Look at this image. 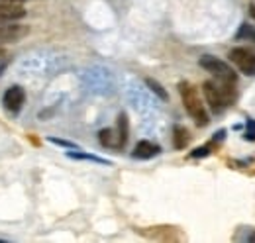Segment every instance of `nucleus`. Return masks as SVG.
<instances>
[{
    "mask_svg": "<svg viewBox=\"0 0 255 243\" xmlns=\"http://www.w3.org/2000/svg\"><path fill=\"white\" fill-rule=\"evenodd\" d=\"M2 102H4V108L10 110L12 114H18L26 102V91L20 87V85H14L10 89H6L4 96H2Z\"/></svg>",
    "mask_w": 255,
    "mask_h": 243,
    "instance_id": "nucleus-6",
    "label": "nucleus"
},
{
    "mask_svg": "<svg viewBox=\"0 0 255 243\" xmlns=\"http://www.w3.org/2000/svg\"><path fill=\"white\" fill-rule=\"evenodd\" d=\"M236 37L238 39H244V41L255 43V26H252V24H242L238 33H236Z\"/></svg>",
    "mask_w": 255,
    "mask_h": 243,
    "instance_id": "nucleus-13",
    "label": "nucleus"
},
{
    "mask_svg": "<svg viewBox=\"0 0 255 243\" xmlns=\"http://www.w3.org/2000/svg\"><path fill=\"white\" fill-rule=\"evenodd\" d=\"M250 14H252V18L255 20V2H252V4H250Z\"/></svg>",
    "mask_w": 255,
    "mask_h": 243,
    "instance_id": "nucleus-20",
    "label": "nucleus"
},
{
    "mask_svg": "<svg viewBox=\"0 0 255 243\" xmlns=\"http://www.w3.org/2000/svg\"><path fill=\"white\" fill-rule=\"evenodd\" d=\"M230 61L248 77H255V51L250 47H234L228 53Z\"/></svg>",
    "mask_w": 255,
    "mask_h": 243,
    "instance_id": "nucleus-4",
    "label": "nucleus"
},
{
    "mask_svg": "<svg viewBox=\"0 0 255 243\" xmlns=\"http://www.w3.org/2000/svg\"><path fill=\"white\" fill-rule=\"evenodd\" d=\"M28 0H0V4H24Z\"/></svg>",
    "mask_w": 255,
    "mask_h": 243,
    "instance_id": "nucleus-18",
    "label": "nucleus"
},
{
    "mask_svg": "<svg viewBox=\"0 0 255 243\" xmlns=\"http://www.w3.org/2000/svg\"><path fill=\"white\" fill-rule=\"evenodd\" d=\"M67 157H69V159H75V161H91V163H96V165H106V167H110V165H112V161H108V159H102V157L93 155V153H85V151H81V149L67 151Z\"/></svg>",
    "mask_w": 255,
    "mask_h": 243,
    "instance_id": "nucleus-11",
    "label": "nucleus"
},
{
    "mask_svg": "<svg viewBox=\"0 0 255 243\" xmlns=\"http://www.w3.org/2000/svg\"><path fill=\"white\" fill-rule=\"evenodd\" d=\"M49 143H55V145H61V147H67V149H79L77 143L73 141H67V139H59V137H47Z\"/></svg>",
    "mask_w": 255,
    "mask_h": 243,
    "instance_id": "nucleus-15",
    "label": "nucleus"
},
{
    "mask_svg": "<svg viewBox=\"0 0 255 243\" xmlns=\"http://www.w3.org/2000/svg\"><path fill=\"white\" fill-rule=\"evenodd\" d=\"M4 57H6V49H4V47H2V43H0V63H4Z\"/></svg>",
    "mask_w": 255,
    "mask_h": 243,
    "instance_id": "nucleus-19",
    "label": "nucleus"
},
{
    "mask_svg": "<svg viewBox=\"0 0 255 243\" xmlns=\"http://www.w3.org/2000/svg\"><path fill=\"white\" fill-rule=\"evenodd\" d=\"M145 85H147V89H149V91L155 92L161 100H169V94H167V91L161 87L155 79H149V77H147V79H145Z\"/></svg>",
    "mask_w": 255,
    "mask_h": 243,
    "instance_id": "nucleus-14",
    "label": "nucleus"
},
{
    "mask_svg": "<svg viewBox=\"0 0 255 243\" xmlns=\"http://www.w3.org/2000/svg\"><path fill=\"white\" fill-rule=\"evenodd\" d=\"M179 94H181V100H183V106H185L187 114L194 120V123H196L198 127L208 125V123H210V116H208V112H206L204 102L200 100L198 91L192 87L191 83L181 81V83H179Z\"/></svg>",
    "mask_w": 255,
    "mask_h": 243,
    "instance_id": "nucleus-2",
    "label": "nucleus"
},
{
    "mask_svg": "<svg viewBox=\"0 0 255 243\" xmlns=\"http://www.w3.org/2000/svg\"><path fill=\"white\" fill-rule=\"evenodd\" d=\"M202 94L214 114H222L224 110H228L238 100L236 83H226V81H206L202 85Z\"/></svg>",
    "mask_w": 255,
    "mask_h": 243,
    "instance_id": "nucleus-1",
    "label": "nucleus"
},
{
    "mask_svg": "<svg viewBox=\"0 0 255 243\" xmlns=\"http://www.w3.org/2000/svg\"><path fill=\"white\" fill-rule=\"evenodd\" d=\"M189 143H191V131L185 125H175L173 127V147L181 151V149L189 147Z\"/></svg>",
    "mask_w": 255,
    "mask_h": 243,
    "instance_id": "nucleus-10",
    "label": "nucleus"
},
{
    "mask_svg": "<svg viewBox=\"0 0 255 243\" xmlns=\"http://www.w3.org/2000/svg\"><path fill=\"white\" fill-rule=\"evenodd\" d=\"M161 153V147L157 143L149 141V139H141L135 143L133 151H131V157L133 159H141V161H147V159H153Z\"/></svg>",
    "mask_w": 255,
    "mask_h": 243,
    "instance_id": "nucleus-7",
    "label": "nucleus"
},
{
    "mask_svg": "<svg viewBox=\"0 0 255 243\" xmlns=\"http://www.w3.org/2000/svg\"><path fill=\"white\" fill-rule=\"evenodd\" d=\"M26 16V10L22 4H0V24L18 22Z\"/></svg>",
    "mask_w": 255,
    "mask_h": 243,
    "instance_id": "nucleus-8",
    "label": "nucleus"
},
{
    "mask_svg": "<svg viewBox=\"0 0 255 243\" xmlns=\"http://www.w3.org/2000/svg\"><path fill=\"white\" fill-rule=\"evenodd\" d=\"M210 149H212V145L208 143V145H204V147H198V149H194V151L191 153V157H206V155H210Z\"/></svg>",
    "mask_w": 255,
    "mask_h": 243,
    "instance_id": "nucleus-16",
    "label": "nucleus"
},
{
    "mask_svg": "<svg viewBox=\"0 0 255 243\" xmlns=\"http://www.w3.org/2000/svg\"><path fill=\"white\" fill-rule=\"evenodd\" d=\"M116 133H118V147L124 149L128 143V137H129V122H128L126 112H120L118 122H116Z\"/></svg>",
    "mask_w": 255,
    "mask_h": 243,
    "instance_id": "nucleus-9",
    "label": "nucleus"
},
{
    "mask_svg": "<svg viewBox=\"0 0 255 243\" xmlns=\"http://www.w3.org/2000/svg\"><path fill=\"white\" fill-rule=\"evenodd\" d=\"M0 243H2V240H0Z\"/></svg>",
    "mask_w": 255,
    "mask_h": 243,
    "instance_id": "nucleus-21",
    "label": "nucleus"
},
{
    "mask_svg": "<svg viewBox=\"0 0 255 243\" xmlns=\"http://www.w3.org/2000/svg\"><path fill=\"white\" fill-rule=\"evenodd\" d=\"M198 65L206 71V73H210L216 81H226V83H236L238 81V73L232 69V65H228L226 61H222L220 57H216V55H202L200 59H198Z\"/></svg>",
    "mask_w": 255,
    "mask_h": 243,
    "instance_id": "nucleus-3",
    "label": "nucleus"
},
{
    "mask_svg": "<svg viewBox=\"0 0 255 243\" xmlns=\"http://www.w3.org/2000/svg\"><path fill=\"white\" fill-rule=\"evenodd\" d=\"M98 141H100L104 147L120 149V147H118V133H116V129H112V127L100 129V131H98Z\"/></svg>",
    "mask_w": 255,
    "mask_h": 243,
    "instance_id": "nucleus-12",
    "label": "nucleus"
},
{
    "mask_svg": "<svg viewBox=\"0 0 255 243\" xmlns=\"http://www.w3.org/2000/svg\"><path fill=\"white\" fill-rule=\"evenodd\" d=\"M30 33V26L26 24H18V22H8V24H0V43H16L20 39H24Z\"/></svg>",
    "mask_w": 255,
    "mask_h": 243,
    "instance_id": "nucleus-5",
    "label": "nucleus"
},
{
    "mask_svg": "<svg viewBox=\"0 0 255 243\" xmlns=\"http://www.w3.org/2000/svg\"><path fill=\"white\" fill-rule=\"evenodd\" d=\"M248 131H246V139H252L254 141L255 139V122L254 120H248Z\"/></svg>",
    "mask_w": 255,
    "mask_h": 243,
    "instance_id": "nucleus-17",
    "label": "nucleus"
}]
</instances>
